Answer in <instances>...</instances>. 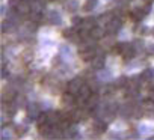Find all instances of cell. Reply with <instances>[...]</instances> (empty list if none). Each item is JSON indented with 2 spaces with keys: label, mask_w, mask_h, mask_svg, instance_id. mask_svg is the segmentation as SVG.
<instances>
[]
</instances>
